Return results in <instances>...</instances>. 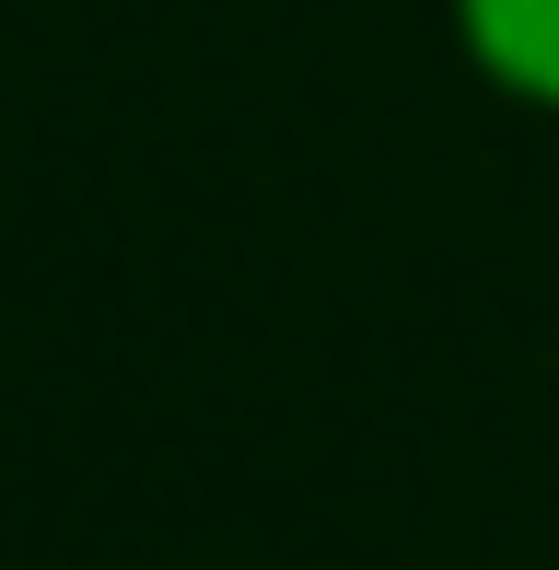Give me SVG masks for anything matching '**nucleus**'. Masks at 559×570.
Masks as SVG:
<instances>
[{"mask_svg":"<svg viewBox=\"0 0 559 570\" xmlns=\"http://www.w3.org/2000/svg\"><path fill=\"white\" fill-rule=\"evenodd\" d=\"M454 59L501 94V106L559 117V0H443Z\"/></svg>","mask_w":559,"mask_h":570,"instance_id":"f257e3e1","label":"nucleus"}]
</instances>
